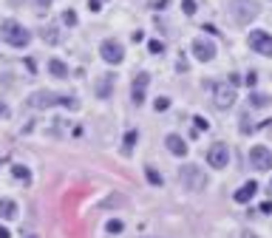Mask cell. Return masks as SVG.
Listing matches in <instances>:
<instances>
[{"label":"cell","mask_w":272,"mask_h":238,"mask_svg":"<svg viewBox=\"0 0 272 238\" xmlns=\"http://www.w3.org/2000/svg\"><path fill=\"white\" fill-rule=\"evenodd\" d=\"M99 54H102V60L111 63V66H119V63L125 60V49H122V43H116V40H102Z\"/></svg>","instance_id":"6"},{"label":"cell","mask_w":272,"mask_h":238,"mask_svg":"<svg viewBox=\"0 0 272 238\" xmlns=\"http://www.w3.org/2000/svg\"><path fill=\"white\" fill-rule=\"evenodd\" d=\"M270 102H272V97H267V94H258V91L250 94V105H253V108H267Z\"/></svg>","instance_id":"18"},{"label":"cell","mask_w":272,"mask_h":238,"mask_svg":"<svg viewBox=\"0 0 272 238\" xmlns=\"http://www.w3.org/2000/svg\"><path fill=\"white\" fill-rule=\"evenodd\" d=\"M230 9H233L236 23L247 26L250 20H255V17H258V0H233V3H230Z\"/></svg>","instance_id":"4"},{"label":"cell","mask_w":272,"mask_h":238,"mask_svg":"<svg viewBox=\"0 0 272 238\" xmlns=\"http://www.w3.org/2000/svg\"><path fill=\"white\" fill-rule=\"evenodd\" d=\"M207 162H210V168H227V162H230V151H227V145H213L207 151Z\"/></svg>","instance_id":"10"},{"label":"cell","mask_w":272,"mask_h":238,"mask_svg":"<svg viewBox=\"0 0 272 238\" xmlns=\"http://www.w3.org/2000/svg\"><path fill=\"white\" fill-rule=\"evenodd\" d=\"M270 125H272V119H270Z\"/></svg>","instance_id":"37"},{"label":"cell","mask_w":272,"mask_h":238,"mask_svg":"<svg viewBox=\"0 0 272 238\" xmlns=\"http://www.w3.org/2000/svg\"><path fill=\"white\" fill-rule=\"evenodd\" d=\"M145 176H147V182H150L153 187H159V185H162V176L156 173V168H150V165H147V168H145Z\"/></svg>","instance_id":"21"},{"label":"cell","mask_w":272,"mask_h":238,"mask_svg":"<svg viewBox=\"0 0 272 238\" xmlns=\"http://www.w3.org/2000/svg\"><path fill=\"white\" fill-rule=\"evenodd\" d=\"M29 105L32 108H51V105H63V108H77L80 102L74 100V97H57V94H51V91H37L29 97Z\"/></svg>","instance_id":"2"},{"label":"cell","mask_w":272,"mask_h":238,"mask_svg":"<svg viewBox=\"0 0 272 238\" xmlns=\"http://www.w3.org/2000/svg\"><path fill=\"white\" fill-rule=\"evenodd\" d=\"M250 49L255 51V54L272 57V34H267V32H250Z\"/></svg>","instance_id":"8"},{"label":"cell","mask_w":272,"mask_h":238,"mask_svg":"<svg viewBox=\"0 0 272 238\" xmlns=\"http://www.w3.org/2000/svg\"><path fill=\"white\" fill-rule=\"evenodd\" d=\"M136 139H139V134H136V131H128V134H125V145H122V153H125V156H130V153H133Z\"/></svg>","instance_id":"19"},{"label":"cell","mask_w":272,"mask_h":238,"mask_svg":"<svg viewBox=\"0 0 272 238\" xmlns=\"http://www.w3.org/2000/svg\"><path fill=\"white\" fill-rule=\"evenodd\" d=\"M63 23H65V26H74V23H77V15H74V12H65Z\"/></svg>","instance_id":"26"},{"label":"cell","mask_w":272,"mask_h":238,"mask_svg":"<svg viewBox=\"0 0 272 238\" xmlns=\"http://www.w3.org/2000/svg\"><path fill=\"white\" fill-rule=\"evenodd\" d=\"M153 108H156V111H167V108H170V100H167V97H159V100L153 102Z\"/></svg>","instance_id":"24"},{"label":"cell","mask_w":272,"mask_h":238,"mask_svg":"<svg viewBox=\"0 0 272 238\" xmlns=\"http://www.w3.org/2000/svg\"><path fill=\"white\" fill-rule=\"evenodd\" d=\"M238 131H241V134H253V131H255V125H253V119H250V114H244V117H241Z\"/></svg>","instance_id":"22"},{"label":"cell","mask_w":272,"mask_h":238,"mask_svg":"<svg viewBox=\"0 0 272 238\" xmlns=\"http://www.w3.org/2000/svg\"><path fill=\"white\" fill-rule=\"evenodd\" d=\"M94 91H96L99 100H108V97L113 94V74H99V77H96Z\"/></svg>","instance_id":"12"},{"label":"cell","mask_w":272,"mask_h":238,"mask_svg":"<svg viewBox=\"0 0 272 238\" xmlns=\"http://www.w3.org/2000/svg\"><path fill=\"white\" fill-rule=\"evenodd\" d=\"M0 34H3V40L9 43V46H15V49H23V46H29V40H32V34L26 26H20L17 20H3V26H0Z\"/></svg>","instance_id":"1"},{"label":"cell","mask_w":272,"mask_h":238,"mask_svg":"<svg viewBox=\"0 0 272 238\" xmlns=\"http://www.w3.org/2000/svg\"><path fill=\"white\" fill-rule=\"evenodd\" d=\"M193 122H196V131H207V128H210V122L204 117H196Z\"/></svg>","instance_id":"25"},{"label":"cell","mask_w":272,"mask_h":238,"mask_svg":"<svg viewBox=\"0 0 272 238\" xmlns=\"http://www.w3.org/2000/svg\"><path fill=\"white\" fill-rule=\"evenodd\" d=\"M15 216H17V204L12 199H0V219L12 221Z\"/></svg>","instance_id":"16"},{"label":"cell","mask_w":272,"mask_h":238,"mask_svg":"<svg viewBox=\"0 0 272 238\" xmlns=\"http://www.w3.org/2000/svg\"><path fill=\"white\" fill-rule=\"evenodd\" d=\"M37 6H40V9H48V6H51V0H37Z\"/></svg>","instance_id":"31"},{"label":"cell","mask_w":272,"mask_h":238,"mask_svg":"<svg viewBox=\"0 0 272 238\" xmlns=\"http://www.w3.org/2000/svg\"><path fill=\"white\" fill-rule=\"evenodd\" d=\"M23 238H37V236H23Z\"/></svg>","instance_id":"36"},{"label":"cell","mask_w":272,"mask_h":238,"mask_svg":"<svg viewBox=\"0 0 272 238\" xmlns=\"http://www.w3.org/2000/svg\"><path fill=\"white\" fill-rule=\"evenodd\" d=\"M6 114H9V108H6V105H0V117H6Z\"/></svg>","instance_id":"34"},{"label":"cell","mask_w":272,"mask_h":238,"mask_svg":"<svg viewBox=\"0 0 272 238\" xmlns=\"http://www.w3.org/2000/svg\"><path fill=\"white\" fill-rule=\"evenodd\" d=\"M164 145H167V151L173 153V156H184V153H187V142H184L179 134H170L164 139Z\"/></svg>","instance_id":"13"},{"label":"cell","mask_w":272,"mask_h":238,"mask_svg":"<svg viewBox=\"0 0 272 238\" xmlns=\"http://www.w3.org/2000/svg\"><path fill=\"white\" fill-rule=\"evenodd\" d=\"M184 15H196V3L193 0H184Z\"/></svg>","instance_id":"29"},{"label":"cell","mask_w":272,"mask_h":238,"mask_svg":"<svg viewBox=\"0 0 272 238\" xmlns=\"http://www.w3.org/2000/svg\"><path fill=\"white\" fill-rule=\"evenodd\" d=\"M40 37H43V43H48V46H57V43L63 40V34H60L57 26H46V29L40 32Z\"/></svg>","instance_id":"15"},{"label":"cell","mask_w":272,"mask_h":238,"mask_svg":"<svg viewBox=\"0 0 272 238\" xmlns=\"http://www.w3.org/2000/svg\"><path fill=\"white\" fill-rule=\"evenodd\" d=\"M250 165L255 170H272V151L267 145H255L250 148Z\"/></svg>","instance_id":"7"},{"label":"cell","mask_w":272,"mask_h":238,"mask_svg":"<svg viewBox=\"0 0 272 238\" xmlns=\"http://www.w3.org/2000/svg\"><path fill=\"white\" fill-rule=\"evenodd\" d=\"M12 173H15V179H20L23 185H29V182H32V173H29V168H23V165H15Z\"/></svg>","instance_id":"20"},{"label":"cell","mask_w":272,"mask_h":238,"mask_svg":"<svg viewBox=\"0 0 272 238\" xmlns=\"http://www.w3.org/2000/svg\"><path fill=\"white\" fill-rule=\"evenodd\" d=\"M167 3H170V0H156V9H164Z\"/></svg>","instance_id":"33"},{"label":"cell","mask_w":272,"mask_h":238,"mask_svg":"<svg viewBox=\"0 0 272 238\" xmlns=\"http://www.w3.org/2000/svg\"><path fill=\"white\" fill-rule=\"evenodd\" d=\"M255 190H258V185L255 182H247V185H241L238 190H236V202L238 204H247L253 196H255Z\"/></svg>","instance_id":"14"},{"label":"cell","mask_w":272,"mask_h":238,"mask_svg":"<svg viewBox=\"0 0 272 238\" xmlns=\"http://www.w3.org/2000/svg\"><path fill=\"white\" fill-rule=\"evenodd\" d=\"M108 233H122V221H108Z\"/></svg>","instance_id":"27"},{"label":"cell","mask_w":272,"mask_h":238,"mask_svg":"<svg viewBox=\"0 0 272 238\" xmlns=\"http://www.w3.org/2000/svg\"><path fill=\"white\" fill-rule=\"evenodd\" d=\"M213 102H216V108H233V102H236V85L233 83H216L213 85Z\"/></svg>","instance_id":"5"},{"label":"cell","mask_w":272,"mask_h":238,"mask_svg":"<svg viewBox=\"0 0 272 238\" xmlns=\"http://www.w3.org/2000/svg\"><path fill=\"white\" fill-rule=\"evenodd\" d=\"M241 238H261V236H255V233H244Z\"/></svg>","instance_id":"35"},{"label":"cell","mask_w":272,"mask_h":238,"mask_svg":"<svg viewBox=\"0 0 272 238\" xmlns=\"http://www.w3.org/2000/svg\"><path fill=\"white\" fill-rule=\"evenodd\" d=\"M179 179H181V185L193 190V193H199V190H204L207 187V176L199 170V165H184V168L179 170Z\"/></svg>","instance_id":"3"},{"label":"cell","mask_w":272,"mask_h":238,"mask_svg":"<svg viewBox=\"0 0 272 238\" xmlns=\"http://www.w3.org/2000/svg\"><path fill=\"white\" fill-rule=\"evenodd\" d=\"M193 54H196V60L210 63V60L216 57V46H213V40H207V37H196V40H193Z\"/></svg>","instance_id":"9"},{"label":"cell","mask_w":272,"mask_h":238,"mask_svg":"<svg viewBox=\"0 0 272 238\" xmlns=\"http://www.w3.org/2000/svg\"><path fill=\"white\" fill-rule=\"evenodd\" d=\"M147 51H150V54H164V43H162V40H150V43H147Z\"/></svg>","instance_id":"23"},{"label":"cell","mask_w":272,"mask_h":238,"mask_svg":"<svg viewBox=\"0 0 272 238\" xmlns=\"http://www.w3.org/2000/svg\"><path fill=\"white\" fill-rule=\"evenodd\" d=\"M150 83V74H136V80H133V91H130V97H133V105H142L145 102V88Z\"/></svg>","instance_id":"11"},{"label":"cell","mask_w":272,"mask_h":238,"mask_svg":"<svg viewBox=\"0 0 272 238\" xmlns=\"http://www.w3.org/2000/svg\"><path fill=\"white\" fill-rule=\"evenodd\" d=\"M0 238H12V233H9L6 227H0Z\"/></svg>","instance_id":"32"},{"label":"cell","mask_w":272,"mask_h":238,"mask_svg":"<svg viewBox=\"0 0 272 238\" xmlns=\"http://www.w3.org/2000/svg\"><path fill=\"white\" fill-rule=\"evenodd\" d=\"M48 71H51L54 77H60V80H65V77H68V66H65V63H60V60H48Z\"/></svg>","instance_id":"17"},{"label":"cell","mask_w":272,"mask_h":238,"mask_svg":"<svg viewBox=\"0 0 272 238\" xmlns=\"http://www.w3.org/2000/svg\"><path fill=\"white\" fill-rule=\"evenodd\" d=\"M244 83L250 85V88H255V83H258V77H255V74H253V71H250V74H247V77H244Z\"/></svg>","instance_id":"28"},{"label":"cell","mask_w":272,"mask_h":238,"mask_svg":"<svg viewBox=\"0 0 272 238\" xmlns=\"http://www.w3.org/2000/svg\"><path fill=\"white\" fill-rule=\"evenodd\" d=\"M99 6H102V0H88V9H91V12H99Z\"/></svg>","instance_id":"30"}]
</instances>
